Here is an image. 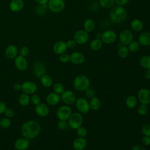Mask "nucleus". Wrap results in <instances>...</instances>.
Masks as SVG:
<instances>
[{
  "label": "nucleus",
  "mask_w": 150,
  "mask_h": 150,
  "mask_svg": "<svg viewBox=\"0 0 150 150\" xmlns=\"http://www.w3.org/2000/svg\"><path fill=\"white\" fill-rule=\"evenodd\" d=\"M144 76L146 79H150V70H145Z\"/></svg>",
  "instance_id": "54"
},
{
  "label": "nucleus",
  "mask_w": 150,
  "mask_h": 150,
  "mask_svg": "<svg viewBox=\"0 0 150 150\" xmlns=\"http://www.w3.org/2000/svg\"><path fill=\"white\" fill-rule=\"evenodd\" d=\"M129 50L127 46L122 45L121 47L118 48V55L121 59H125L129 55Z\"/></svg>",
  "instance_id": "34"
},
{
  "label": "nucleus",
  "mask_w": 150,
  "mask_h": 150,
  "mask_svg": "<svg viewBox=\"0 0 150 150\" xmlns=\"http://www.w3.org/2000/svg\"><path fill=\"white\" fill-rule=\"evenodd\" d=\"M127 17V12L122 6H114L109 11V18L112 23L118 25L122 23Z\"/></svg>",
  "instance_id": "2"
},
{
  "label": "nucleus",
  "mask_w": 150,
  "mask_h": 150,
  "mask_svg": "<svg viewBox=\"0 0 150 150\" xmlns=\"http://www.w3.org/2000/svg\"><path fill=\"white\" fill-rule=\"evenodd\" d=\"M117 34L112 30H106L102 33L101 40L105 44H111L117 39Z\"/></svg>",
  "instance_id": "12"
},
{
  "label": "nucleus",
  "mask_w": 150,
  "mask_h": 150,
  "mask_svg": "<svg viewBox=\"0 0 150 150\" xmlns=\"http://www.w3.org/2000/svg\"><path fill=\"white\" fill-rule=\"evenodd\" d=\"M89 105L91 110L96 111L100 109V108L101 107V103L100 100L98 97L95 96L91 98L89 102Z\"/></svg>",
  "instance_id": "30"
},
{
  "label": "nucleus",
  "mask_w": 150,
  "mask_h": 150,
  "mask_svg": "<svg viewBox=\"0 0 150 150\" xmlns=\"http://www.w3.org/2000/svg\"><path fill=\"white\" fill-rule=\"evenodd\" d=\"M40 83L45 87H50L53 84L52 77L48 74H45L40 78Z\"/></svg>",
  "instance_id": "28"
},
{
  "label": "nucleus",
  "mask_w": 150,
  "mask_h": 150,
  "mask_svg": "<svg viewBox=\"0 0 150 150\" xmlns=\"http://www.w3.org/2000/svg\"><path fill=\"white\" fill-rule=\"evenodd\" d=\"M66 43L67 45V47L69 49H74L76 47L77 45L74 39H69Z\"/></svg>",
  "instance_id": "47"
},
{
  "label": "nucleus",
  "mask_w": 150,
  "mask_h": 150,
  "mask_svg": "<svg viewBox=\"0 0 150 150\" xmlns=\"http://www.w3.org/2000/svg\"><path fill=\"white\" fill-rule=\"evenodd\" d=\"M141 132L145 136L150 137V124H145L141 127Z\"/></svg>",
  "instance_id": "42"
},
{
  "label": "nucleus",
  "mask_w": 150,
  "mask_h": 150,
  "mask_svg": "<svg viewBox=\"0 0 150 150\" xmlns=\"http://www.w3.org/2000/svg\"><path fill=\"white\" fill-rule=\"evenodd\" d=\"M90 81L86 75H79L76 76L73 81L74 88L78 91H85L90 87Z\"/></svg>",
  "instance_id": "3"
},
{
  "label": "nucleus",
  "mask_w": 150,
  "mask_h": 150,
  "mask_svg": "<svg viewBox=\"0 0 150 150\" xmlns=\"http://www.w3.org/2000/svg\"><path fill=\"white\" fill-rule=\"evenodd\" d=\"M60 95L54 92L48 94L46 97V102L47 104L52 106L57 105L60 102Z\"/></svg>",
  "instance_id": "19"
},
{
  "label": "nucleus",
  "mask_w": 150,
  "mask_h": 150,
  "mask_svg": "<svg viewBox=\"0 0 150 150\" xmlns=\"http://www.w3.org/2000/svg\"><path fill=\"white\" fill-rule=\"evenodd\" d=\"M142 143L145 145H150V137L144 136L141 139Z\"/></svg>",
  "instance_id": "50"
},
{
  "label": "nucleus",
  "mask_w": 150,
  "mask_h": 150,
  "mask_svg": "<svg viewBox=\"0 0 150 150\" xmlns=\"http://www.w3.org/2000/svg\"><path fill=\"white\" fill-rule=\"evenodd\" d=\"M35 111L36 114L41 117H45L49 114V106L43 103H40L39 104L35 105Z\"/></svg>",
  "instance_id": "16"
},
{
  "label": "nucleus",
  "mask_w": 150,
  "mask_h": 150,
  "mask_svg": "<svg viewBox=\"0 0 150 150\" xmlns=\"http://www.w3.org/2000/svg\"><path fill=\"white\" fill-rule=\"evenodd\" d=\"M131 150H147V149L141 145H135L132 148Z\"/></svg>",
  "instance_id": "53"
},
{
  "label": "nucleus",
  "mask_w": 150,
  "mask_h": 150,
  "mask_svg": "<svg viewBox=\"0 0 150 150\" xmlns=\"http://www.w3.org/2000/svg\"><path fill=\"white\" fill-rule=\"evenodd\" d=\"M67 49L66 43L63 40L57 41L53 46V50L54 53L58 55L65 53Z\"/></svg>",
  "instance_id": "18"
},
{
  "label": "nucleus",
  "mask_w": 150,
  "mask_h": 150,
  "mask_svg": "<svg viewBox=\"0 0 150 150\" xmlns=\"http://www.w3.org/2000/svg\"><path fill=\"white\" fill-rule=\"evenodd\" d=\"M41 131L40 124L35 120H28L23 122L21 128V132L22 137L32 139L35 138Z\"/></svg>",
  "instance_id": "1"
},
{
  "label": "nucleus",
  "mask_w": 150,
  "mask_h": 150,
  "mask_svg": "<svg viewBox=\"0 0 150 150\" xmlns=\"http://www.w3.org/2000/svg\"><path fill=\"white\" fill-rule=\"evenodd\" d=\"M122 45H122L120 42H118V44H117V46H118V48H119V47H121Z\"/></svg>",
  "instance_id": "57"
},
{
  "label": "nucleus",
  "mask_w": 150,
  "mask_h": 150,
  "mask_svg": "<svg viewBox=\"0 0 150 150\" xmlns=\"http://www.w3.org/2000/svg\"><path fill=\"white\" fill-rule=\"evenodd\" d=\"M87 145V141L83 137L75 139L73 142V147L75 150H83Z\"/></svg>",
  "instance_id": "24"
},
{
  "label": "nucleus",
  "mask_w": 150,
  "mask_h": 150,
  "mask_svg": "<svg viewBox=\"0 0 150 150\" xmlns=\"http://www.w3.org/2000/svg\"><path fill=\"white\" fill-rule=\"evenodd\" d=\"M14 63L16 69L19 71H24L26 70L28 66V62L25 57L21 55L17 56L15 58Z\"/></svg>",
  "instance_id": "15"
},
{
  "label": "nucleus",
  "mask_w": 150,
  "mask_h": 150,
  "mask_svg": "<svg viewBox=\"0 0 150 150\" xmlns=\"http://www.w3.org/2000/svg\"><path fill=\"white\" fill-rule=\"evenodd\" d=\"M66 121H63V120H60L57 122V127L60 129H64L66 128L67 126V123L66 122Z\"/></svg>",
  "instance_id": "48"
},
{
  "label": "nucleus",
  "mask_w": 150,
  "mask_h": 150,
  "mask_svg": "<svg viewBox=\"0 0 150 150\" xmlns=\"http://www.w3.org/2000/svg\"><path fill=\"white\" fill-rule=\"evenodd\" d=\"M38 90L37 84L31 81H25L22 84V91L28 95L35 94Z\"/></svg>",
  "instance_id": "10"
},
{
  "label": "nucleus",
  "mask_w": 150,
  "mask_h": 150,
  "mask_svg": "<svg viewBox=\"0 0 150 150\" xmlns=\"http://www.w3.org/2000/svg\"><path fill=\"white\" fill-rule=\"evenodd\" d=\"M83 28H84V30L87 32L88 33L92 32L95 28L94 21L90 18L86 19L83 23Z\"/></svg>",
  "instance_id": "26"
},
{
  "label": "nucleus",
  "mask_w": 150,
  "mask_h": 150,
  "mask_svg": "<svg viewBox=\"0 0 150 150\" xmlns=\"http://www.w3.org/2000/svg\"><path fill=\"white\" fill-rule=\"evenodd\" d=\"M130 26L132 30L138 32L143 29L144 23L139 19H134L131 22Z\"/></svg>",
  "instance_id": "25"
},
{
  "label": "nucleus",
  "mask_w": 150,
  "mask_h": 150,
  "mask_svg": "<svg viewBox=\"0 0 150 150\" xmlns=\"http://www.w3.org/2000/svg\"><path fill=\"white\" fill-rule=\"evenodd\" d=\"M29 146V139L23 137L18 138L14 143V146L16 150H26Z\"/></svg>",
  "instance_id": "17"
},
{
  "label": "nucleus",
  "mask_w": 150,
  "mask_h": 150,
  "mask_svg": "<svg viewBox=\"0 0 150 150\" xmlns=\"http://www.w3.org/2000/svg\"><path fill=\"white\" fill-rule=\"evenodd\" d=\"M70 60L71 63H73L74 64L79 65L81 64L84 63L85 57L84 54L79 52H73L70 55Z\"/></svg>",
  "instance_id": "20"
},
{
  "label": "nucleus",
  "mask_w": 150,
  "mask_h": 150,
  "mask_svg": "<svg viewBox=\"0 0 150 150\" xmlns=\"http://www.w3.org/2000/svg\"><path fill=\"white\" fill-rule=\"evenodd\" d=\"M139 64L145 70H150V56L144 55L141 57Z\"/></svg>",
  "instance_id": "33"
},
{
  "label": "nucleus",
  "mask_w": 150,
  "mask_h": 150,
  "mask_svg": "<svg viewBox=\"0 0 150 150\" xmlns=\"http://www.w3.org/2000/svg\"><path fill=\"white\" fill-rule=\"evenodd\" d=\"M18 101L19 103L21 105L26 107L30 103V96L29 95L26 94V93H22L20 94L18 98Z\"/></svg>",
  "instance_id": "29"
},
{
  "label": "nucleus",
  "mask_w": 150,
  "mask_h": 150,
  "mask_svg": "<svg viewBox=\"0 0 150 150\" xmlns=\"http://www.w3.org/2000/svg\"><path fill=\"white\" fill-rule=\"evenodd\" d=\"M138 42L140 45L144 46H150V32L144 31L140 33L138 38Z\"/></svg>",
  "instance_id": "21"
},
{
  "label": "nucleus",
  "mask_w": 150,
  "mask_h": 150,
  "mask_svg": "<svg viewBox=\"0 0 150 150\" xmlns=\"http://www.w3.org/2000/svg\"><path fill=\"white\" fill-rule=\"evenodd\" d=\"M96 38H98V39H101V37H102V33H100V32H98L97 34H96Z\"/></svg>",
  "instance_id": "56"
},
{
  "label": "nucleus",
  "mask_w": 150,
  "mask_h": 150,
  "mask_svg": "<svg viewBox=\"0 0 150 150\" xmlns=\"http://www.w3.org/2000/svg\"><path fill=\"white\" fill-rule=\"evenodd\" d=\"M0 128H1V127H0Z\"/></svg>",
  "instance_id": "59"
},
{
  "label": "nucleus",
  "mask_w": 150,
  "mask_h": 150,
  "mask_svg": "<svg viewBox=\"0 0 150 150\" xmlns=\"http://www.w3.org/2000/svg\"><path fill=\"white\" fill-rule=\"evenodd\" d=\"M0 1H3V0H0Z\"/></svg>",
  "instance_id": "58"
},
{
  "label": "nucleus",
  "mask_w": 150,
  "mask_h": 150,
  "mask_svg": "<svg viewBox=\"0 0 150 150\" xmlns=\"http://www.w3.org/2000/svg\"><path fill=\"white\" fill-rule=\"evenodd\" d=\"M60 98L65 104L70 105L76 101V96L75 93L71 90H64V92L61 94Z\"/></svg>",
  "instance_id": "11"
},
{
  "label": "nucleus",
  "mask_w": 150,
  "mask_h": 150,
  "mask_svg": "<svg viewBox=\"0 0 150 150\" xmlns=\"http://www.w3.org/2000/svg\"><path fill=\"white\" fill-rule=\"evenodd\" d=\"M126 105L129 108H135L138 104V100L136 97L134 96H129L125 101Z\"/></svg>",
  "instance_id": "32"
},
{
  "label": "nucleus",
  "mask_w": 150,
  "mask_h": 150,
  "mask_svg": "<svg viewBox=\"0 0 150 150\" xmlns=\"http://www.w3.org/2000/svg\"><path fill=\"white\" fill-rule=\"evenodd\" d=\"M84 91L86 96L89 98H91L96 96V91L93 88L88 87Z\"/></svg>",
  "instance_id": "43"
},
{
  "label": "nucleus",
  "mask_w": 150,
  "mask_h": 150,
  "mask_svg": "<svg viewBox=\"0 0 150 150\" xmlns=\"http://www.w3.org/2000/svg\"><path fill=\"white\" fill-rule=\"evenodd\" d=\"M73 39L78 45H84L89 40L88 33L84 30H78L74 33Z\"/></svg>",
  "instance_id": "6"
},
{
  "label": "nucleus",
  "mask_w": 150,
  "mask_h": 150,
  "mask_svg": "<svg viewBox=\"0 0 150 150\" xmlns=\"http://www.w3.org/2000/svg\"><path fill=\"white\" fill-rule=\"evenodd\" d=\"M59 59L60 62L66 63L70 60V55L68 54L67 53H62L59 55Z\"/></svg>",
  "instance_id": "44"
},
{
  "label": "nucleus",
  "mask_w": 150,
  "mask_h": 150,
  "mask_svg": "<svg viewBox=\"0 0 150 150\" xmlns=\"http://www.w3.org/2000/svg\"><path fill=\"white\" fill-rule=\"evenodd\" d=\"M6 108L7 107L5 103L2 101H0V114H4Z\"/></svg>",
  "instance_id": "51"
},
{
  "label": "nucleus",
  "mask_w": 150,
  "mask_h": 150,
  "mask_svg": "<svg viewBox=\"0 0 150 150\" xmlns=\"http://www.w3.org/2000/svg\"><path fill=\"white\" fill-rule=\"evenodd\" d=\"M30 103L34 105H36L41 103L40 97L38 94H36L35 93L32 94V96L30 97Z\"/></svg>",
  "instance_id": "40"
},
{
  "label": "nucleus",
  "mask_w": 150,
  "mask_h": 150,
  "mask_svg": "<svg viewBox=\"0 0 150 150\" xmlns=\"http://www.w3.org/2000/svg\"><path fill=\"white\" fill-rule=\"evenodd\" d=\"M19 53H20L21 56L26 57L29 53V49L27 46H22L19 50Z\"/></svg>",
  "instance_id": "46"
},
{
  "label": "nucleus",
  "mask_w": 150,
  "mask_h": 150,
  "mask_svg": "<svg viewBox=\"0 0 150 150\" xmlns=\"http://www.w3.org/2000/svg\"><path fill=\"white\" fill-rule=\"evenodd\" d=\"M75 103L76 107L80 112L82 114H86L89 111L90 109L89 103L85 98H79L76 99Z\"/></svg>",
  "instance_id": "13"
},
{
  "label": "nucleus",
  "mask_w": 150,
  "mask_h": 150,
  "mask_svg": "<svg viewBox=\"0 0 150 150\" xmlns=\"http://www.w3.org/2000/svg\"><path fill=\"white\" fill-rule=\"evenodd\" d=\"M11 125L10 118L8 117H3L0 119V127L1 128L6 129L8 128Z\"/></svg>",
  "instance_id": "37"
},
{
  "label": "nucleus",
  "mask_w": 150,
  "mask_h": 150,
  "mask_svg": "<svg viewBox=\"0 0 150 150\" xmlns=\"http://www.w3.org/2000/svg\"><path fill=\"white\" fill-rule=\"evenodd\" d=\"M53 91L58 94H62L64 91V86L60 83H56L53 85Z\"/></svg>",
  "instance_id": "38"
},
{
  "label": "nucleus",
  "mask_w": 150,
  "mask_h": 150,
  "mask_svg": "<svg viewBox=\"0 0 150 150\" xmlns=\"http://www.w3.org/2000/svg\"><path fill=\"white\" fill-rule=\"evenodd\" d=\"M49 9L54 13H59L65 8L64 0H49L47 2Z\"/></svg>",
  "instance_id": "5"
},
{
  "label": "nucleus",
  "mask_w": 150,
  "mask_h": 150,
  "mask_svg": "<svg viewBox=\"0 0 150 150\" xmlns=\"http://www.w3.org/2000/svg\"><path fill=\"white\" fill-rule=\"evenodd\" d=\"M99 4L104 9H111L115 3L114 0H99Z\"/></svg>",
  "instance_id": "36"
},
{
  "label": "nucleus",
  "mask_w": 150,
  "mask_h": 150,
  "mask_svg": "<svg viewBox=\"0 0 150 150\" xmlns=\"http://www.w3.org/2000/svg\"><path fill=\"white\" fill-rule=\"evenodd\" d=\"M138 100L142 104L148 105L150 104V90L147 88H141L138 93Z\"/></svg>",
  "instance_id": "14"
},
{
  "label": "nucleus",
  "mask_w": 150,
  "mask_h": 150,
  "mask_svg": "<svg viewBox=\"0 0 150 150\" xmlns=\"http://www.w3.org/2000/svg\"><path fill=\"white\" fill-rule=\"evenodd\" d=\"M48 9L47 4H38L35 9V12L38 15L42 16L46 13Z\"/></svg>",
  "instance_id": "31"
},
{
  "label": "nucleus",
  "mask_w": 150,
  "mask_h": 150,
  "mask_svg": "<svg viewBox=\"0 0 150 150\" xmlns=\"http://www.w3.org/2000/svg\"><path fill=\"white\" fill-rule=\"evenodd\" d=\"M103 41L100 39L96 38L91 40V42L90 43V48L93 51H98L103 46Z\"/></svg>",
  "instance_id": "27"
},
{
  "label": "nucleus",
  "mask_w": 150,
  "mask_h": 150,
  "mask_svg": "<svg viewBox=\"0 0 150 150\" xmlns=\"http://www.w3.org/2000/svg\"><path fill=\"white\" fill-rule=\"evenodd\" d=\"M13 89L15 91H19L22 90V84L18 83L14 84L13 86Z\"/></svg>",
  "instance_id": "52"
},
{
  "label": "nucleus",
  "mask_w": 150,
  "mask_h": 150,
  "mask_svg": "<svg viewBox=\"0 0 150 150\" xmlns=\"http://www.w3.org/2000/svg\"><path fill=\"white\" fill-rule=\"evenodd\" d=\"M5 117L9 118H13L15 116V111L12 108H6L5 112H4Z\"/></svg>",
  "instance_id": "45"
},
{
  "label": "nucleus",
  "mask_w": 150,
  "mask_h": 150,
  "mask_svg": "<svg viewBox=\"0 0 150 150\" xmlns=\"http://www.w3.org/2000/svg\"><path fill=\"white\" fill-rule=\"evenodd\" d=\"M129 0H114V3L118 6H124L129 2Z\"/></svg>",
  "instance_id": "49"
},
{
  "label": "nucleus",
  "mask_w": 150,
  "mask_h": 150,
  "mask_svg": "<svg viewBox=\"0 0 150 150\" xmlns=\"http://www.w3.org/2000/svg\"><path fill=\"white\" fill-rule=\"evenodd\" d=\"M18 53V47L13 45H10L6 47L5 50V55L9 59H15Z\"/></svg>",
  "instance_id": "22"
},
{
  "label": "nucleus",
  "mask_w": 150,
  "mask_h": 150,
  "mask_svg": "<svg viewBox=\"0 0 150 150\" xmlns=\"http://www.w3.org/2000/svg\"><path fill=\"white\" fill-rule=\"evenodd\" d=\"M72 114L71 108L68 105H62L57 109L56 115L60 120L67 121Z\"/></svg>",
  "instance_id": "7"
},
{
  "label": "nucleus",
  "mask_w": 150,
  "mask_h": 150,
  "mask_svg": "<svg viewBox=\"0 0 150 150\" xmlns=\"http://www.w3.org/2000/svg\"><path fill=\"white\" fill-rule=\"evenodd\" d=\"M76 134L79 136V137L84 138V137L86 136L87 134V131L85 127L81 126L79 127L77 129H76Z\"/></svg>",
  "instance_id": "41"
},
{
  "label": "nucleus",
  "mask_w": 150,
  "mask_h": 150,
  "mask_svg": "<svg viewBox=\"0 0 150 150\" xmlns=\"http://www.w3.org/2000/svg\"><path fill=\"white\" fill-rule=\"evenodd\" d=\"M83 123V117L80 113L74 112L71 114L68 119V124L69 127L74 129H77L81 127Z\"/></svg>",
  "instance_id": "4"
},
{
  "label": "nucleus",
  "mask_w": 150,
  "mask_h": 150,
  "mask_svg": "<svg viewBox=\"0 0 150 150\" xmlns=\"http://www.w3.org/2000/svg\"><path fill=\"white\" fill-rule=\"evenodd\" d=\"M38 4H47L49 0H34Z\"/></svg>",
  "instance_id": "55"
},
{
  "label": "nucleus",
  "mask_w": 150,
  "mask_h": 150,
  "mask_svg": "<svg viewBox=\"0 0 150 150\" xmlns=\"http://www.w3.org/2000/svg\"><path fill=\"white\" fill-rule=\"evenodd\" d=\"M140 47V44L138 41L136 40H132L128 45V48L129 50V52L131 53H135L138 51Z\"/></svg>",
  "instance_id": "35"
},
{
  "label": "nucleus",
  "mask_w": 150,
  "mask_h": 150,
  "mask_svg": "<svg viewBox=\"0 0 150 150\" xmlns=\"http://www.w3.org/2000/svg\"><path fill=\"white\" fill-rule=\"evenodd\" d=\"M133 33L129 29H125L121 30L119 34V40L123 45H128L133 40Z\"/></svg>",
  "instance_id": "8"
},
{
  "label": "nucleus",
  "mask_w": 150,
  "mask_h": 150,
  "mask_svg": "<svg viewBox=\"0 0 150 150\" xmlns=\"http://www.w3.org/2000/svg\"><path fill=\"white\" fill-rule=\"evenodd\" d=\"M148 111V108L146 105L141 104L137 108V112L140 115H145L147 114Z\"/></svg>",
  "instance_id": "39"
},
{
  "label": "nucleus",
  "mask_w": 150,
  "mask_h": 150,
  "mask_svg": "<svg viewBox=\"0 0 150 150\" xmlns=\"http://www.w3.org/2000/svg\"><path fill=\"white\" fill-rule=\"evenodd\" d=\"M23 6L24 2L23 0H11L9 5L10 10L14 12L21 11Z\"/></svg>",
  "instance_id": "23"
},
{
  "label": "nucleus",
  "mask_w": 150,
  "mask_h": 150,
  "mask_svg": "<svg viewBox=\"0 0 150 150\" xmlns=\"http://www.w3.org/2000/svg\"><path fill=\"white\" fill-rule=\"evenodd\" d=\"M33 73L36 78L40 79L46 73V66L43 62L41 61H36L32 67Z\"/></svg>",
  "instance_id": "9"
}]
</instances>
